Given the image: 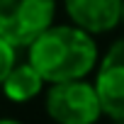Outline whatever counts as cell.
<instances>
[{"mask_svg": "<svg viewBox=\"0 0 124 124\" xmlns=\"http://www.w3.org/2000/svg\"><path fill=\"white\" fill-rule=\"evenodd\" d=\"M27 61L51 83L88 78L97 68V44L78 24H51L29 46Z\"/></svg>", "mask_w": 124, "mask_h": 124, "instance_id": "1", "label": "cell"}, {"mask_svg": "<svg viewBox=\"0 0 124 124\" xmlns=\"http://www.w3.org/2000/svg\"><path fill=\"white\" fill-rule=\"evenodd\" d=\"M44 107L54 124H95L102 117L97 90L85 78L51 83Z\"/></svg>", "mask_w": 124, "mask_h": 124, "instance_id": "2", "label": "cell"}, {"mask_svg": "<svg viewBox=\"0 0 124 124\" xmlns=\"http://www.w3.org/2000/svg\"><path fill=\"white\" fill-rule=\"evenodd\" d=\"M56 0H0V37L17 49H27L54 24Z\"/></svg>", "mask_w": 124, "mask_h": 124, "instance_id": "3", "label": "cell"}, {"mask_svg": "<svg viewBox=\"0 0 124 124\" xmlns=\"http://www.w3.org/2000/svg\"><path fill=\"white\" fill-rule=\"evenodd\" d=\"M102 114L109 119H124V37L117 39L102 61H97L93 80Z\"/></svg>", "mask_w": 124, "mask_h": 124, "instance_id": "4", "label": "cell"}, {"mask_svg": "<svg viewBox=\"0 0 124 124\" xmlns=\"http://www.w3.org/2000/svg\"><path fill=\"white\" fill-rule=\"evenodd\" d=\"M73 24L90 34L112 32L122 22V0H63Z\"/></svg>", "mask_w": 124, "mask_h": 124, "instance_id": "5", "label": "cell"}, {"mask_svg": "<svg viewBox=\"0 0 124 124\" xmlns=\"http://www.w3.org/2000/svg\"><path fill=\"white\" fill-rule=\"evenodd\" d=\"M44 85H46V80L41 78V73L27 61V63H15L12 66V71L3 80L0 90L12 102H29L44 90Z\"/></svg>", "mask_w": 124, "mask_h": 124, "instance_id": "6", "label": "cell"}, {"mask_svg": "<svg viewBox=\"0 0 124 124\" xmlns=\"http://www.w3.org/2000/svg\"><path fill=\"white\" fill-rule=\"evenodd\" d=\"M17 46H12L8 39L0 37V85H3V80L8 78V73L12 71V66L17 63Z\"/></svg>", "mask_w": 124, "mask_h": 124, "instance_id": "7", "label": "cell"}, {"mask_svg": "<svg viewBox=\"0 0 124 124\" xmlns=\"http://www.w3.org/2000/svg\"><path fill=\"white\" fill-rule=\"evenodd\" d=\"M0 124H22V122H17V119H0Z\"/></svg>", "mask_w": 124, "mask_h": 124, "instance_id": "8", "label": "cell"}, {"mask_svg": "<svg viewBox=\"0 0 124 124\" xmlns=\"http://www.w3.org/2000/svg\"><path fill=\"white\" fill-rule=\"evenodd\" d=\"M119 24H124V0H122V22Z\"/></svg>", "mask_w": 124, "mask_h": 124, "instance_id": "9", "label": "cell"}, {"mask_svg": "<svg viewBox=\"0 0 124 124\" xmlns=\"http://www.w3.org/2000/svg\"><path fill=\"white\" fill-rule=\"evenodd\" d=\"M112 124H124V119H112Z\"/></svg>", "mask_w": 124, "mask_h": 124, "instance_id": "10", "label": "cell"}]
</instances>
